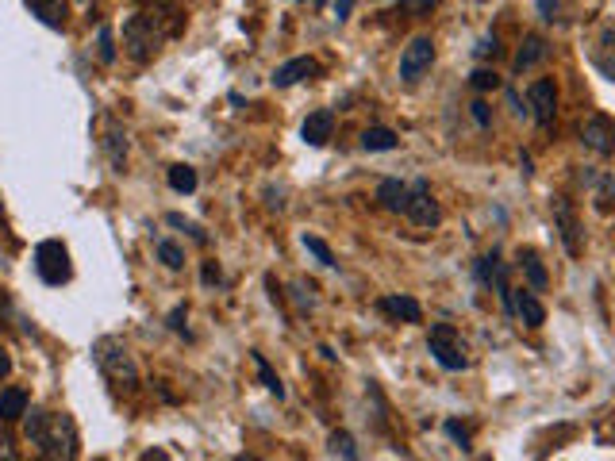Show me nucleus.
I'll list each match as a JSON object with an SVG mask.
<instances>
[{
	"instance_id": "nucleus-1",
	"label": "nucleus",
	"mask_w": 615,
	"mask_h": 461,
	"mask_svg": "<svg viewBox=\"0 0 615 461\" xmlns=\"http://www.w3.org/2000/svg\"><path fill=\"white\" fill-rule=\"evenodd\" d=\"M24 435L50 461H74L81 454V438H77L74 419L66 412H43V408H35V412L27 415Z\"/></svg>"
},
{
	"instance_id": "nucleus-2",
	"label": "nucleus",
	"mask_w": 615,
	"mask_h": 461,
	"mask_svg": "<svg viewBox=\"0 0 615 461\" xmlns=\"http://www.w3.org/2000/svg\"><path fill=\"white\" fill-rule=\"evenodd\" d=\"M93 358H97L100 373H104L120 392L139 389V365H135L131 350H127L120 339H97L93 342Z\"/></svg>"
},
{
	"instance_id": "nucleus-3",
	"label": "nucleus",
	"mask_w": 615,
	"mask_h": 461,
	"mask_svg": "<svg viewBox=\"0 0 615 461\" xmlns=\"http://www.w3.org/2000/svg\"><path fill=\"white\" fill-rule=\"evenodd\" d=\"M166 24L154 16V12H135L127 24H123V50L135 58V62H150L162 43H166Z\"/></svg>"
},
{
	"instance_id": "nucleus-4",
	"label": "nucleus",
	"mask_w": 615,
	"mask_h": 461,
	"mask_svg": "<svg viewBox=\"0 0 615 461\" xmlns=\"http://www.w3.org/2000/svg\"><path fill=\"white\" fill-rule=\"evenodd\" d=\"M427 346H431L435 362L443 365V369H450V373H458V369H466L469 365L466 342H462V335H458L450 323H435L431 335H427Z\"/></svg>"
},
{
	"instance_id": "nucleus-5",
	"label": "nucleus",
	"mask_w": 615,
	"mask_h": 461,
	"mask_svg": "<svg viewBox=\"0 0 615 461\" xmlns=\"http://www.w3.org/2000/svg\"><path fill=\"white\" fill-rule=\"evenodd\" d=\"M35 269L47 285H66L74 277V266H70V250L58 243V239H47V243L35 246Z\"/></svg>"
},
{
	"instance_id": "nucleus-6",
	"label": "nucleus",
	"mask_w": 615,
	"mask_h": 461,
	"mask_svg": "<svg viewBox=\"0 0 615 461\" xmlns=\"http://www.w3.org/2000/svg\"><path fill=\"white\" fill-rule=\"evenodd\" d=\"M550 212H554V227H558V235H562L566 254L569 258H581V254H585V239H581V219L573 212V204H569L566 196H554Z\"/></svg>"
},
{
	"instance_id": "nucleus-7",
	"label": "nucleus",
	"mask_w": 615,
	"mask_h": 461,
	"mask_svg": "<svg viewBox=\"0 0 615 461\" xmlns=\"http://www.w3.org/2000/svg\"><path fill=\"white\" fill-rule=\"evenodd\" d=\"M431 62H435V43H431V35H416L404 54H400V77L408 81V85H416L423 73L431 70Z\"/></svg>"
},
{
	"instance_id": "nucleus-8",
	"label": "nucleus",
	"mask_w": 615,
	"mask_h": 461,
	"mask_svg": "<svg viewBox=\"0 0 615 461\" xmlns=\"http://www.w3.org/2000/svg\"><path fill=\"white\" fill-rule=\"evenodd\" d=\"M404 216L412 219L416 227H439V204H435V196H431V185L427 181H416V185H408V204H404Z\"/></svg>"
},
{
	"instance_id": "nucleus-9",
	"label": "nucleus",
	"mask_w": 615,
	"mask_h": 461,
	"mask_svg": "<svg viewBox=\"0 0 615 461\" xmlns=\"http://www.w3.org/2000/svg\"><path fill=\"white\" fill-rule=\"evenodd\" d=\"M577 135H581V143L589 146L592 154H600V158L615 154V123L608 120V116H589V120H581Z\"/></svg>"
},
{
	"instance_id": "nucleus-10",
	"label": "nucleus",
	"mask_w": 615,
	"mask_h": 461,
	"mask_svg": "<svg viewBox=\"0 0 615 461\" xmlns=\"http://www.w3.org/2000/svg\"><path fill=\"white\" fill-rule=\"evenodd\" d=\"M527 104H531V116L539 127H550L554 123V112H558V85L550 77H539L531 89H527Z\"/></svg>"
},
{
	"instance_id": "nucleus-11",
	"label": "nucleus",
	"mask_w": 615,
	"mask_h": 461,
	"mask_svg": "<svg viewBox=\"0 0 615 461\" xmlns=\"http://www.w3.org/2000/svg\"><path fill=\"white\" fill-rule=\"evenodd\" d=\"M331 131H335V112L331 108H320V112H312L304 127H300V139L308 146H323L331 139Z\"/></svg>"
},
{
	"instance_id": "nucleus-12",
	"label": "nucleus",
	"mask_w": 615,
	"mask_h": 461,
	"mask_svg": "<svg viewBox=\"0 0 615 461\" xmlns=\"http://www.w3.org/2000/svg\"><path fill=\"white\" fill-rule=\"evenodd\" d=\"M316 73H320V62H316V58H293V62H285V66L273 70V85H277V89H289V85L304 81V77H316Z\"/></svg>"
},
{
	"instance_id": "nucleus-13",
	"label": "nucleus",
	"mask_w": 615,
	"mask_h": 461,
	"mask_svg": "<svg viewBox=\"0 0 615 461\" xmlns=\"http://www.w3.org/2000/svg\"><path fill=\"white\" fill-rule=\"evenodd\" d=\"M104 150H108V162H112V170L123 173V166H127V131H123V127H120L116 120H108Z\"/></svg>"
},
{
	"instance_id": "nucleus-14",
	"label": "nucleus",
	"mask_w": 615,
	"mask_h": 461,
	"mask_svg": "<svg viewBox=\"0 0 615 461\" xmlns=\"http://www.w3.org/2000/svg\"><path fill=\"white\" fill-rule=\"evenodd\" d=\"M381 312L393 319H404V323H419L423 319V308H419V300H412V296H385L381 300Z\"/></svg>"
},
{
	"instance_id": "nucleus-15",
	"label": "nucleus",
	"mask_w": 615,
	"mask_h": 461,
	"mask_svg": "<svg viewBox=\"0 0 615 461\" xmlns=\"http://www.w3.org/2000/svg\"><path fill=\"white\" fill-rule=\"evenodd\" d=\"M516 316L527 323V327H542L546 323V308L539 304V296L535 292H516Z\"/></svg>"
},
{
	"instance_id": "nucleus-16",
	"label": "nucleus",
	"mask_w": 615,
	"mask_h": 461,
	"mask_svg": "<svg viewBox=\"0 0 615 461\" xmlns=\"http://www.w3.org/2000/svg\"><path fill=\"white\" fill-rule=\"evenodd\" d=\"M27 415V392L24 389H4L0 392V423H16Z\"/></svg>"
},
{
	"instance_id": "nucleus-17",
	"label": "nucleus",
	"mask_w": 615,
	"mask_h": 461,
	"mask_svg": "<svg viewBox=\"0 0 615 461\" xmlns=\"http://www.w3.org/2000/svg\"><path fill=\"white\" fill-rule=\"evenodd\" d=\"M377 200H381V208H389V212H404V204H408V185H400L396 177H389V181L377 185Z\"/></svg>"
},
{
	"instance_id": "nucleus-18",
	"label": "nucleus",
	"mask_w": 615,
	"mask_h": 461,
	"mask_svg": "<svg viewBox=\"0 0 615 461\" xmlns=\"http://www.w3.org/2000/svg\"><path fill=\"white\" fill-rule=\"evenodd\" d=\"M27 4L47 27H66V0H27Z\"/></svg>"
},
{
	"instance_id": "nucleus-19",
	"label": "nucleus",
	"mask_w": 615,
	"mask_h": 461,
	"mask_svg": "<svg viewBox=\"0 0 615 461\" xmlns=\"http://www.w3.org/2000/svg\"><path fill=\"white\" fill-rule=\"evenodd\" d=\"M546 39H539V35H527V43L519 47V54H516V73H523V70H531L535 62H542L546 58Z\"/></svg>"
},
{
	"instance_id": "nucleus-20",
	"label": "nucleus",
	"mask_w": 615,
	"mask_h": 461,
	"mask_svg": "<svg viewBox=\"0 0 615 461\" xmlns=\"http://www.w3.org/2000/svg\"><path fill=\"white\" fill-rule=\"evenodd\" d=\"M519 269L527 273V281H531V289L535 292H542L546 285H550V277H546V269H542V262H539V254H535V250H523V254H519Z\"/></svg>"
},
{
	"instance_id": "nucleus-21",
	"label": "nucleus",
	"mask_w": 615,
	"mask_h": 461,
	"mask_svg": "<svg viewBox=\"0 0 615 461\" xmlns=\"http://www.w3.org/2000/svg\"><path fill=\"white\" fill-rule=\"evenodd\" d=\"M396 143H400V139H396L389 127H369L366 135H362V146H366V150H396Z\"/></svg>"
},
{
	"instance_id": "nucleus-22",
	"label": "nucleus",
	"mask_w": 615,
	"mask_h": 461,
	"mask_svg": "<svg viewBox=\"0 0 615 461\" xmlns=\"http://www.w3.org/2000/svg\"><path fill=\"white\" fill-rule=\"evenodd\" d=\"M170 185L177 193H193L197 189V170L193 166H170Z\"/></svg>"
},
{
	"instance_id": "nucleus-23",
	"label": "nucleus",
	"mask_w": 615,
	"mask_h": 461,
	"mask_svg": "<svg viewBox=\"0 0 615 461\" xmlns=\"http://www.w3.org/2000/svg\"><path fill=\"white\" fill-rule=\"evenodd\" d=\"M254 365H258V373H262V385H266V389H270L273 396L281 400V396H285V385H281V377H277V373H273V369H270V362H266V354H254Z\"/></svg>"
},
{
	"instance_id": "nucleus-24",
	"label": "nucleus",
	"mask_w": 615,
	"mask_h": 461,
	"mask_svg": "<svg viewBox=\"0 0 615 461\" xmlns=\"http://www.w3.org/2000/svg\"><path fill=\"white\" fill-rule=\"evenodd\" d=\"M615 204V177H600L596 181V208L600 212H612Z\"/></svg>"
},
{
	"instance_id": "nucleus-25",
	"label": "nucleus",
	"mask_w": 615,
	"mask_h": 461,
	"mask_svg": "<svg viewBox=\"0 0 615 461\" xmlns=\"http://www.w3.org/2000/svg\"><path fill=\"white\" fill-rule=\"evenodd\" d=\"M304 250H308V254H316V262H320V266H335L331 246L323 243V239H316V235H304Z\"/></svg>"
},
{
	"instance_id": "nucleus-26",
	"label": "nucleus",
	"mask_w": 615,
	"mask_h": 461,
	"mask_svg": "<svg viewBox=\"0 0 615 461\" xmlns=\"http://www.w3.org/2000/svg\"><path fill=\"white\" fill-rule=\"evenodd\" d=\"M158 258H162V262H166L170 269L185 266V254H181V246L170 243V239H158Z\"/></svg>"
},
{
	"instance_id": "nucleus-27",
	"label": "nucleus",
	"mask_w": 615,
	"mask_h": 461,
	"mask_svg": "<svg viewBox=\"0 0 615 461\" xmlns=\"http://www.w3.org/2000/svg\"><path fill=\"white\" fill-rule=\"evenodd\" d=\"M331 454H339V458H358V446H354V438L346 435V431H335L331 435Z\"/></svg>"
},
{
	"instance_id": "nucleus-28",
	"label": "nucleus",
	"mask_w": 615,
	"mask_h": 461,
	"mask_svg": "<svg viewBox=\"0 0 615 461\" xmlns=\"http://www.w3.org/2000/svg\"><path fill=\"white\" fill-rule=\"evenodd\" d=\"M97 54H100V62H116V43H112V27L108 24L100 27V35H97Z\"/></svg>"
},
{
	"instance_id": "nucleus-29",
	"label": "nucleus",
	"mask_w": 615,
	"mask_h": 461,
	"mask_svg": "<svg viewBox=\"0 0 615 461\" xmlns=\"http://www.w3.org/2000/svg\"><path fill=\"white\" fill-rule=\"evenodd\" d=\"M170 227H181V231H185V235H189V239H193V243H208V235H204V231H200L197 223H193V219H185V216H177V212H173L170 216Z\"/></svg>"
},
{
	"instance_id": "nucleus-30",
	"label": "nucleus",
	"mask_w": 615,
	"mask_h": 461,
	"mask_svg": "<svg viewBox=\"0 0 615 461\" xmlns=\"http://www.w3.org/2000/svg\"><path fill=\"white\" fill-rule=\"evenodd\" d=\"M312 285H304V281H296L293 285V296H296V304H300V312H312L316 308V296H312Z\"/></svg>"
},
{
	"instance_id": "nucleus-31",
	"label": "nucleus",
	"mask_w": 615,
	"mask_h": 461,
	"mask_svg": "<svg viewBox=\"0 0 615 461\" xmlns=\"http://www.w3.org/2000/svg\"><path fill=\"white\" fill-rule=\"evenodd\" d=\"M435 4H439V0H400V8H404L408 16H431Z\"/></svg>"
},
{
	"instance_id": "nucleus-32",
	"label": "nucleus",
	"mask_w": 615,
	"mask_h": 461,
	"mask_svg": "<svg viewBox=\"0 0 615 461\" xmlns=\"http://www.w3.org/2000/svg\"><path fill=\"white\" fill-rule=\"evenodd\" d=\"M500 85V77L492 70H477L473 73V89H481V93H489V89H496Z\"/></svg>"
},
{
	"instance_id": "nucleus-33",
	"label": "nucleus",
	"mask_w": 615,
	"mask_h": 461,
	"mask_svg": "<svg viewBox=\"0 0 615 461\" xmlns=\"http://www.w3.org/2000/svg\"><path fill=\"white\" fill-rule=\"evenodd\" d=\"M12 319H16V308H12V296H8V289L0 285V327H4V323H12Z\"/></svg>"
},
{
	"instance_id": "nucleus-34",
	"label": "nucleus",
	"mask_w": 615,
	"mask_h": 461,
	"mask_svg": "<svg viewBox=\"0 0 615 461\" xmlns=\"http://www.w3.org/2000/svg\"><path fill=\"white\" fill-rule=\"evenodd\" d=\"M0 458H4V461H16V458H20V450H16L12 435H4V431H0Z\"/></svg>"
},
{
	"instance_id": "nucleus-35",
	"label": "nucleus",
	"mask_w": 615,
	"mask_h": 461,
	"mask_svg": "<svg viewBox=\"0 0 615 461\" xmlns=\"http://www.w3.org/2000/svg\"><path fill=\"white\" fill-rule=\"evenodd\" d=\"M446 435L454 438V442H462V450H466V446H469V431H466V427H462V423H454V419L446 423Z\"/></svg>"
},
{
	"instance_id": "nucleus-36",
	"label": "nucleus",
	"mask_w": 615,
	"mask_h": 461,
	"mask_svg": "<svg viewBox=\"0 0 615 461\" xmlns=\"http://www.w3.org/2000/svg\"><path fill=\"white\" fill-rule=\"evenodd\" d=\"M473 120L481 123V127H489V104H485V100H477V104H473Z\"/></svg>"
},
{
	"instance_id": "nucleus-37",
	"label": "nucleus",
	"mask_w": 615,
	"mask_h": 461,
	"mask_svg": "<svg viewBox=\"0 0 615 461\" xmlns=\"http://www.w3.org/2000/svg\"><path fill=\"white\" fill-rule=\"evenodd\" d=\"M181 319H185V308H173V312H170V327H173V331H177V335H189Z\"/></svg>"
},
{
	"instance_id": "nucleus-38",
	"label": "nucleus",
	"mask_w": 615,
	"mask_h": 461,
	"mask_svg": "<svg viewBox=\"0 0 615 461\" xmlns=\"http://www.w3.org/2000/svg\"><path fill=\"white\" fill-rule=\"evenodd\" d=\"M539 12L546 20H558V0H539Z\"/></svg>"
},
{
	"instance_id": "nucleus-39",
	"label": "nucleus",
	"mask_w": 615,
	"mask_h": 461,
	"mask_svg": "<svg viewBox=\"0 0 615 461\" xmlns=\"http://www.w3.org/2000/svg\"><path fill=\"white\" fill-rule=\"evenodd\" d=\"M596 66L608 73V81H615V62L612 58H604V54H596Z\"/></svg>"
},
{
	"instance_id": "nucleus-40",
	"label": "nucleus",
	"mask_w": 615,
	"mask_h": 461,
	"mask_svg": "<svg viewBox=\"0 0 615 461\" xmlns=\"http://www.w3.org/2000/svg\"><path fill=\"white\" fill-rule=\"evenodd\" d=\"M496 50H500V47H496V39H481V47H477V54H481V58H489V54H492V58H496Z\"/></svg>"
},
{
	"instance_id": "nucleus-41",
	"label": "nucleus",
	"mask_w": 615,
	"mask_h": 461,
	"mask_svg": "<svg viewBox=\"0 0 615 461\" xmlns=\"http://www.w3.org/2000/svg\"><path fill=\"white\" fill-rule=\"evenodd\" d=\"M204 285H220V269L212 266V262L204 266Z\"/></svg>"
},
{
	"instance_id": "nucleus-42",
	"label": "nucleus",
	"mask_w": 615,
	"mask_h": 461,
	"mask_svg": "<svg viewBox=\"0 0 615 461\" xmlns=\"http://www.w3.org/2000/svg\"><path fill=\"white\" fill-rule=\"evenodd\" d=\"M8 373H12V358H8V350H4V346H0V381H4V377H8Z\"/></svg>"
},
{
	"instance_id": "nucleus-43",
	"label": "nucleus",
	"mask_w": 615,
	"mask_h": 461,
	"mask_svg": "<svg viewBox=\"0 0 615 461\" xmlns=\"http://www.w3.org/2000/svg\"><path fill=\"white\" fill-rule=\"evenodd\" d=\"M354 8V0H335V12H339V20H346V12Z\"/></svg>"
}]
</instances>
